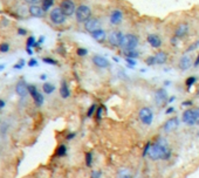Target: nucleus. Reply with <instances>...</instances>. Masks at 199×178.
<instances>
[{
    "mask_svg": "<svg viewBox=\"0 0 199 178\" xmlns=\"http://www.w3.org/2000/svg\"><path fill=\"white\" fill-rule=\"evenodd\" d=\"M171 148L169 143L164 138H158L153 144H151L148 156L152 160L162 159V160H167L171 157Z\"/></svg>",
    "mask_w": 199,
    "mask_h": 178,
    "instance_id": "nucleus-1",
    "label": "nucleus"
},
{
    "mask_svg": "<svg viewBox=\"0 0 199 178\" xmlns=\"http://www.w3.org/2000/svg\"><path fill=\"white\" fill-rule=\"evenodd\" d=\"M138 45V38L135 34H125L122 38L120 47L124 50H132Z\"/></svg>",
    "mask_w": 199,
    "mask_h": 178,
    "instance_id": "nucleus-2",
    "label": "nucleus"
},
{
    "mask_svg": "<svg viewBox=\"0 0 199 178\" xmlns=\"http://www.w3.org/2000/svg\"><path fill=\"white\" fill-rule=\"evenodd\" d=\"M75 18L78 22L84 24L87 20H89L91 18V10L89 6L82 4L80 6H77L76 11H75Z\"/></svg>",
    "mask_w": 199,
    "mask_h": 178,
    "instance_id": "nucleus-3",
    "label": "nucleus"
},
{
    "mask_svg": "<svg viewBox=\"0 0 199 178\" xmlns=\"http://www.w3.org/2000/svg\"><path fill=\"white\" fill-rule=\"evenodd\" d=\"M66 17H67V15L63 13V11L61 10V7H55V8H53L52 12H50V14H49V18H50L52 22L55 24V25H61V24H63V22L66 21Z\"/></svg>",
    "mask_w": 199,
    "mask_h": 178,
    "instance_id": "nucleus-4",
    "label": "nucleus"
},
{
    "mask_svg": "<svg viewBox=\"0 0 199 178\" xmlns=\"http://www.w3.org/2000/svg\"><path fill=\"white\" fill-rule=\"evenodd\" d=\"M138 116H139L141 122H142L143 124H145V125H150V124L152 123V121H153V114H152L151 109L148 108V107H143V108L139 110Z\"/></svg>",
    "mask_w": 199,
    "mask_h": 178,
    "instance_id": "nucleus-5",
    "label": "nucleus"
},
{
    "mask_svg": "<svg viewBox=\"0 0 199 178\" xmlns=\"http://www.w3.org/2000/svg\"><path fill=\"white\" fill-rule=\"evenodd\" d=\"M60 7H61V10L63 11V13L67 17L73 15L75 13V11H76V6H75L73 0H62L61 4H60Z\"/></svg>",
    "mask_w": 199,
    "mask_h": 178,
    "instance_id": "nucleus-6",
    "label": "nucleus"
},
{
    "mask_svg": "<svg viewBox=\"0 0 199 178\" xmlns=\"http://www.w3.org/2000/svg\"><path fill=\"white\" fill-rule=\"evenodd\" d=\"M181 120L185 124L187 125H193L197 123V117H195V111L193 109H186L184 113H183V116H181Z\"/></svg>",
    "mask_w": 199,
    "mask_h": 178,
    "instance_id": "nucleus-7",
    "label": "nucleus"
},
{
    "mask_svg": "<svg viewBox=\"0 0 199 178\" xmlns=\"http://www.w3.org/2000/svg\"><path fill=\"white\" fill-rule=\"evenodd\" d=\"M122 38H123V33L121 31H113L109 35H108V41L111 46L114 47H118L121 45V41H122Z\"/></svg>",
    "mask_w": 199,
    "mask_h": 178,
    "instance_id": "nucleus-8",
    "label": "nucleus"
},
{
    "mask_svg": "<svg viewBox=\"0 0 199 178\" xmlns=\"http://www.w3.org/2000/svg\"><path fill=\"white\" fill-rule=\"evenodd\" d=\"M100 28H101V22H100L97 19H95V18H90L89 20H87V21L84 22V29H85L87 32H89L90 34H91L92 32L100 29Z\"/></svg>",
    "mask_w": 199,
    "mask_h": 178,
    "instance_id": "nucleus-9",
    "label": "nucleus"
},
{
    "mask_svg": "<svg viewBox=\"0 0 199 178\" xmlns=\"http://www.w3.org/2000/svg\"><path fill=\"white\" fill-rule=\"evenodd\" d=\"M28 92L32 95V97H33L34 102L36 103V106H42V103H43V96H42V94H40L38 92L36 87L33 85V84H29L28 85Z\"/></svg>",
    "mask_w": 199,
    "mask_h": 178,
    "instance_id": "nucleus-10",
    "label": "nucleus"
},
{
    "mask_svg": "<svg viewBox=\"0 0 199 178\" xmlns=\"http://www.w3.org/2000/svg\"><path fill=\"white\" fill-rule=\"evenodd\" d=\"M178 127H179V120H178L177 117H172V118H169V120L164 123L163 129H164L165 132L169 134V132H172V131L177 130Z\"/></svg>",
    "mask_w": 199,
    "mask_h": 178,
    "instance_id": "nucleus-11",
    "label": "nucleus"
},
{
    "mask_svg": "<svg viewBox=\"0 0 199 178\" xmlns=\"http://www.w3.org/2000/svg\"><path fill=\"white\" fill-rule=\"evenodd\" d=\"M167 93L164 88H160L155 93V101L157 106H163L165 102H167Z\"/></svg>",
    "mask_w": 199,
    "mask_h": 178,
    "instance_id": "nucleus-12",
    "label": "nucleus"
},
{
    "mask_svg": "<svg viewBox=\"0 0 199 178\" xmlns=\"http://www.w3.org/2000/svg\"><path fill=\"white\" fill-rule=\"evenodd\" d=\"M188 29H190L188 24L181 22V24H179V25L177 26V28H176V31H174V36H177L178 39H181V38H184V36L187 35Z\"/></svg>",
    "mask_w": 199,
    "mask_h": 178,
    "instance_id": "nucleus-13",
    "label": "nucleus"
},
{
    "mask_svg": "<svg viewBox=\"0 0 199 178\" xmlns=\"http://www.w3.org/2000/svg\"><path fill=\"white\" fill-rule=\"evenodd\" d=\"M92 63L98 68H108L110 64L109 61L104 56H101V55H94L92 56Z\"/></svg>",
    "mask_w": 199,
    "mask_h": 178,
    "instance_id": "nucleus-14",
    "label": "nucleus"
},
{
    "mask_svg": "<svg viewBox=\"0 0 199 178\" xmlns=\"http://www.w3.org/2000/svg\"><path fill=\"white\" fill-rule=\"evenodd\" d=\"M15 92H17V94L20 96V97H25L29 92H28V85L26 84V82L25 81H19L18 83H17V85H15Z\"/></svg>",
    "mask_w": 199,
    "mask_h": 178,
    "instance_id": "nucleus-15",
    "label": "nucleus"
},
{
    "mask_svg": "<svg viewBox=\"0 0 199 178\" xmlns=\"http://www.w3.org/2000/svg\"><path fill=\"white\" fill-rule=\"evenodd\" d=\"M146 41L152 48H159L162 46V39L157 34H149L146 36Z\"/></svg>",
    "mask_w": 199,
    "mask_h": 178,
    "instance_id": "nucleus-16",
    "label": "nucleus"
},
{
    "mask_svg": "<svg viewBox=\"0 0 199 178\" xmlns=\"http://www.w3.org/2000/svg\"><path fill=\"white\" fill-rule=\"evenodd\" d=\"M123 20V13L120 10H114L110 13V24L111 25H118Z\"/></svg>",
    "mask_w": 199,
    "mask_h": 178,
    "instance_id": "nucleus-17",
    "label": "nucleus"
},
{
    "mask_svg": "<svg viewBox=\"0 0 199 178\" xmlns=\"http://www.w3.org/2000/svg\"><path fill=\"white\" fill-rule=\"evenodd\" d=\"M91 36H92V39L95 40V41H97V42H103L104 40H106V38H107V33H106V31L104 29H102V28H100V29H97V31H95V32H92L91 33Z\"/></svg>",
    "mask_w": 199,
    "mask_h": 178,
    "instance_id": "nucleus-18",
    "label": "nucleus"
},
{
    "mask_svg": "<svg viewBox=\"0 0 199 178\" xmlns=\"http://www.w3.org/2000/svg\"><path fill=\"white\" fill-rule=\"evenodd\" d=\"M28 11H29V14L33 15V17H35V18H42L43 17V13H45L43 8L41 6H38L36 4L29 6V10Z\"/></svg>",
    "mask_w": 199,
    "mask_h": 178,
    "instance_id": "nucleus-19",
    "label": "nucleus"
},
{
    "mask_svg": "<svg viewBox=\"0 0 199 178\" xmlns=\"http://www.w3.org/2000/svg\"><path fill=\"white\" fill-rule=\"evenodd\" d=\"M191 67V57L188 55H184L179 60V68L181 70H187Z\"/></svg>",
    "mask_w": 199,
    "mask_h": 178,
    "instance_id": "nucleus-20",
    "label": "nucleus"
},
{
    "mask_svg": "<svg viewBox=\"0 0 199 178\" xmlns=\"http://www.w3.org/2000/svg\"><path fill=\"white\" fill-rule=\"evenodd\" d=\"M155 60H156L157 64H164L167 61V54L163 50H159L155 54Z\"/></svg>",
    "mask_w": 199,
    "mask_h": 178,
    "instance_id": "nucleus-21",
    "label": "nucleus"
},
{
    "mask_svg": "<svg viewBox=\"0 0 199 178\" xmlns=\"http://www.w3.org/2000/svg\"><path fill=\"white\" fill-rule=\"evenodd\" d=\"M60 95L62 99H68L69 95H70V92H69V88H68V84L66 81H62L61 83V87H60Z\"/></svg>",
    "mask_w": 199,
    "mask_h": 178,
    "instance_id": "nucleus-22",
    "label": "nucleus"
},
{
    "mask_svg": "<svg viewBox=\"0 0 199 178\" xmlns=\"http://www.w3.org/2000/svg\"><path fill=\"white\" fill-rule=\"evenodd\" d=\"M55 155H56V157H63V156H66L67 155V146L64 144H60L57 146L56 151H55Z\"/></svg>",
    "mask_w": 199,
    "mask_h": 178,
    "instance_id": "nucleus-23",
    "label": "nucleus"
},
{
    "mask_svg": "<svg viewBox=\"0 0 199 178\" xmlns=\"http://www.w3.org/2000/svg\"><path fill=\"white\" fill-rule=\"evenodd\" d=\"M42 90H43V93H46V94H52V93L55 90V87H54V84H52V83H49V82H46V83H43V85H42Z\"/></svg>",
    "mask_w": 199,
    "mask_h": 178,
    "instance_id": "nucleus-24",
    "label": "nucleus"
},
{
    "mask_svg": "<svg viewBox=\"0 0 199 178\" xmlns=\"http://www.w3.org/2000/svg\"><path fill=\"white\" fill-rule=\"evenodd\" d=\"M118 178H132V174L129 170L127 169H123L118 172Z\"/></svg>",
    "mask_w": 199,
    "mask_h": 178,
    "instance_id": "nucleus-25",
    "label": "nucleus"
},
{
    "mask_svg": "<svg viewBox=\"0 0 199 178\" xmlns=\"http://www.w3.org/2000/svg\"><path fill=\"white\" fill-rule=\"evenodd\" d=\"M54 5V0H42V8L43 11H48Z\"/></svg>",
    "mask_w": 199,
    "mask_h": 178,
    "instance_id": "nucleus-26",
    "label": "nucleus"
},
{
    "mask_svg": "<svg viewBox=\"0 0 199 178\" xmlns=\"http://www.w3.org/2000/svg\"><path fill=\"white\" fill-rule=\"evenodd\" d=\"M124 53H125V57H131V59H135V60L139 56L138 52H136L135 49H132V50H125Z\"/></svg>",
    "mask_w": 199,
    "mask_h": 178,
    "instance_id": "nucleus-27",
    "label": "nucleus"
},
{
    "mask_svg": "<svg viewBox=\"0 0 199 178\" xmlns=\"http://www.w3.org/2000/svg\"><path fill=\"white\" fill-rule=\"evenodd\" d=\"M195 81H197V78L194 77V76H190V77H187L186 78V81H185V84H186V88H187V90L188 89H191V87L195 83Z\"/></svg>",
    "mask_w": 199,
    "mask_h": 178,
    "instance_id": "nucleus-28",
    "label": "nucleus"
},
{
    "mask_svg": "<svg viewBox=\"0 0 199 178\" xmlns=\"http://www.w3.org/2000/svg\"><path fill=\"white\" fill-rule=\"evenodd\" d=\"M102 111H103V106L98 107V108L96 109V113H95V118H96V121H97V122H100V121H101V118H102Z\"/></svg>",
    "mask_w": 199,
    "mask_h": 178,
    "instance_id": "nucleus-29",
    "label": "nucleus"
},
{
    "mask_svg": "<svg viewBox=\"0 0 199 178\" xmlns=\"http://www.w3.org/2000/svg\"><path fill=\"white\" fill-rule=\"evenodd\" d=\"M84 158H85V165H87L88 167H90L91 164H92V153H91V152H87Z\"/></svg>",
    "mask_w": 199,
    "mask_h": 178,
    "instance_id": "nucleus-30",
    "label": "nucleus"
},
{
    "mask_svg": "<svg viewBox=\"0 0 199 178\" xmlns=\"http://www.w3.org/2000/svg\"><path fill=\"white\" fill-rule=\"evenodd\" d=\"M145 63H146L148 66H153V64H156L155 55H150V56H148V57L145 59Z\"/></svg>",
    "mask_w": 199,
    "mask_h": 178,
    "instance_id": "nucleus-31",
    "label": "nucleus"
},
{
    "mask_svg": "<svg viewBox=\"0 0 199 178\" xmlns=\"http://www.w3.org/2000/svg\"><path fill=\"white\" fill-rule=\"evenodd\" d=\"M96 109H97V106H96V104H91V106L89 107L88 111H87V116H88V117H91L92 114L96 113Z\"/></svg>",
    "mask_w": 199,
    "mask_h": 178,
    "instance_id": "nucleus-32",
    "label": "nucleus"
},
{
    "mask_svg": "<svg viewBox=\"0 0 199 178\" xmlns=\"http://www.w3.org/2000/svg\"><path fill=\"white\" fill-rule=\"evenodd\" d=\"M35 46H36V41L34 36H29L27 39V47H35Z\"/></svg>",
    "mask_w": 199,
    "mask_h": 178,
    "instance_id": "nucleus-33",
    "label": "nucleus"
},
{
    "mask_svg": "<svg viewBox=\"0 0 199 178\" xmlns=\"http://www.w3.org/2000/svg\"><path fill=\"white\" fill-rule=\"evenodd\" d=\"M76 54H77L78 56H85V55L88 54V50H87L85 48L80 47V48H77V49H76Z\"/></svg>",
    "mask_w": 199,
    "mask_h": 178,
    "instance_id": "nucleus-34",
    "label": "nucleus"
},
{
    "mask_svg": "<svg viewBox=\"0 0 199 178\" xmlns=\"http://www.w3.org/2000/svg\"><path fill=\"white\" fill-rule=\"evenodd\" d=\"M8 49H10V45L8 43H6V42L0 43V52H1V53H6V52H8Z\"/></svg>",
    "mask_w": 199,
    "mask_h": 178,
    "instance_id": "nucleus-35",
    "label": "nucleus"
},
{
    "mask_svg": "<svg viewBox=\"0 0 199 178\" xmlns=\"http://www.w3.org/2000/svg\"><path fill=\"white\" fill-rule=\"evenodd\" d=\"M125 61L128 62V66H129V67H135V66L137 64L136 60H135V59H131V57H125Z\"/></svg>",
    "mask_w": 199,
    "mask_h": 178,
    "instance_id": "nucleus-36",
    "label": "nucleus"
},
{
    "mask_svg": "<svg viewBox=\"0 0 199 178\" xmlns=\"http://www.w3.org/2000/svg\"><path fill=\"white\" fill-rule=\"evenodd\" d=\"M198 46H199V40H198V41H194V42H193V43H192V45H191L190 47H187L186 52H191V50H194V49H195V48H197Z\"/></svg>",
    "mask_w": 199,
    "mask_h": 178,
    "instance_id": "nucleus-37",
    "label": "nucleus"
},
{
    "mask_svg": "<svg viewBox=\"0 0 199 178\" xmlns=\"http://www.w3.org/2000/svg\"><path fill=\"white\" fill-rule=\"evenodd\" d=\"M42 61L46 62V63H48V64H56V63H57L55 60H53V59H50V57H43Z\"/></svg>",
    "mask_w": 199,
    "mask_h": 178,
    "instance_id": "nucleus-38",
    "label": "nucleus"
},
{
    "mask_svg": "<svg viewBox=\"0 0 199 178\" xmlns=\"http://www.w3.org/2000/svg\"><path fill=\"white\" fill-rule=\"evenodd\" d=\"M150 146H151V143H150V142H148V143H146V145L144 146V150H143V153H142V156H143V157H145V156L148 155Z\"/></svg>",
    "mask_w": 199,
    "mask_h": 178,
    "instance_id": "nucleus-39",
    "label": "nucleus"
},
{
    "mask_svg": "<svg viewBox=\"0 0 199 178\" xmlns=\"http://www.w3.org/2000/svg\"><path fill=\"white\" fill-rule=\"evenodd\" d=\"M101 174H102V172H101V171H92V173H91V178H101Z\"/></svg>",
    "mask_w": 199,
    "mask_h": 178,
    "instance_id": "nucleus-40",
    "label": "nucleus"
},
{
    "mask_svg": "<svg viewBox=\"0 0 199 178\" xmlns=\"http://www.w3.org/2000/svg\"><path fill=\"white\" fill-rule=\"evenodd\" d=\"M178 41H179V39H178L177 36H173V38L171 39V43H172V46H174V47H176V46H177V42H178Z\"/></svg>",
    "mask_w": 199,
    "mask_h": 178,
    "instance_id": "nucleus-41",
    "label": "nucleus"
},
{
    "mask_svg": "<svg viewBox=\"0 0 199 178\" xmlns=\"http://www.w3.org/2000/svg\"><path fill=\"white\" fill-rule=\"evenodd\" d=\"M19 62H20V63H18V64H14V68H15V69H19V68H21V67L25 64V61H24V60H20Z\"/></svg>",
    "mask_w": 199,
    "mask_h": 178,
    "instance_id": "nucleus-42",
    "label": "nucleus"
},
{
    "mask_svg": "<svg viewBox=\"0 0 199 178\" xmlns=\"http://www.w3.org/2000/svg\"><path fill=\"white\" fill-rule=\"evenodd\" d=\"M26 3H28V4H31V5H35V4H38V3H40L41 0H25Z\"/></svg>",
    "mask_w": 199,
    "mask_h": 178,
    "instance_id": "nucleus-43",
    "label": "nucleus"
},
{
    "mask_svg": "<svg viewBox=\"0 0 199 178\" xmlns=\"http://www.w3.org/2000/svg\"><path fill=\"white\" fill-rule=\"evenodd\" d=\"M28 66L29 67H33V66H38V62H36V60L35 59H32L29 62H28Z\"/></svg>",
    "mask_w": 199,
    "mask_h": 178,
    "instance_id": "nucleus-44",
    "label": "nucleus"
},
{
    "mask_svg": "<svg viewBox=\"0 0 199 178\" xmlns=\"http://www.w3.org/2000/svg\"><path fill=\"white\" fill-rule=\"evenodd\" d=\"M75 136H76V134H75V132H70V134H68V135L66 136V138H67L68 141H70V139H73Z\"/></svg>",
    "mask_w": 199,
    "mask_h": 178,
    "instance_id": "nucleus-45",
    "label": "nucleus"
},
{
    "mask_svg": "<svg viewBox=\"0 0 199 178\" xmlns=\"http://www.w3.org/2000/svg\"><path fill=\"white\" fill-rule=\"evenodd\" d=\"M26 33H27V31L24 29V28H19V29H18V34H19V35H25Z\"/></svg>",
    "mask_w": 199,
    "mask_h": 178,
    "instance_id": "nucleus-46",
    "label": "nucleus"
},
{
    "mask_svg": "<svg viewBox=\"0 0 199 178\" xmlns=\"http://www.w3.org/2000/svg\"><path fill=\"white\" fill-rule=\"evenodd\" d=\"M194 111H195V117H197V124L199 125V108H197Z\"/></svg>",
    "mask_w": 199,
    "mask_h": 178,
    "instance_id": "nucleus-47",
    "label": "nucleus"
},
{
    "mask_svg": "<svg viewBox=\"0 0 199 178\" xmlns=\"http://www.w3.org/2000/svg\"><path fill=\"white\" fill-rule=\"evenodd\" d=\"M194 67H198L199 66V52H198V55H197V57H195V61H194Z\"/></svg>",
    "mask_w": 199,
    "mask_h": 178,
    "instance_id": "nucleus-48",
    "label": "nucleus"
},
{
    "mask_svg": "<svg viewBox=\"0 0 199 178\" xmlns=\"http://www.w3.org/2000/svg\"><path fill=\"white\" fill-rule=\"evenodd\" d=\"M174 111V108L173 107H170L167 110H166V114H171V113H173Z\"/></svg>",
    "mask_w": 199,
    "mask_h": 178,
    "instance_id": "nucleus-49",
    "label": "nucleus"
},
{
    "mask_svg": "<svg viewBox=\"0 0 199 178\" xmlns=\"http://www.w3.org/2000/svg\"><path fill=\"white\" fill-rule=\"evenodd\" d=\"M192 104V101H185L183 102V106H191Z\"/></svg>",
    "mask_w": 199,
    "mask_h": 178,
    "instance_id": "nucleus-50",
    "label": "nucleus"
},
{
    "mask_svg": "<svg viewBox=\"0 0 199 178\" xmlns=\"http://www.w3.org/2000/svg\"><path fill=\"white\" fill-rule=\"evenodd\" d=\"M4 107H5V102H4L3 100H0V109L4 108Z\"/></svg>",
    "mask_w": 199,
    "mask_h": 178,
    "instance_id": "nucleus-51",
    "label": "nucleus"
},
{
    "mask_svg": "<svg viewBox=\"0 0 199 178\" xmlns=\"http://www.w3.org/2000/svg\"><path fill=\"white\" fill-rule=\"evenodd\" d=\"M174 99H176L174 96H171V97H170V99L167 100V102H173V101H174Z\"/></svg>",
    "mask_w": 199,
    "mask_h": 178,
    "instance_id": "nucleus-52",
    "label": "nucleus"
},
{
    "mask_svg": "<svg viewBox=\"0 0 199 178\" xmlns=\"http://www.w3.org/2000/svg\"><path fill=\"white\" fill-rule=\"evenodd\" d=\"M27 53H28L29 55H31V54H33V53H32V49H31V47H27Z\"/></svg>",
    "mask_w": 199,
    "mask_h": 178,
    "instance_id": "nucleus-53",
    "label": "nucleus"
},
{
    "mask_svg": "<svg viewBox=\"0 0 199 178\" xmlns=\"http://www.w3.org/2000/svg\"><path fill=\"white\" fill-rule=\"evenodd\" d=\"M40 78H41V80H46V78H47V76H46V75H41V76H40Z\"/></svg>",
    "mask_w": 199,
    "mask_h": 178,
    "instance_id": "nucleus-54",
    "label": "nucleus"
},
{
    "mask_svg": "<svg viewBox=\"0 0 199 178\" xmlns=\"http://www.w3.org/2000/svg\"><path fill=\"white\" fill-rule=\"evenodd\" d=\"M1 69H4V66H3V64H0V70H1Z\"/></svg>",
    "mask_w": 199,
    "mask_h": 178,
    "instance_id": "nucleus-55",
    "label": "nucleus"
}]
</instances>
